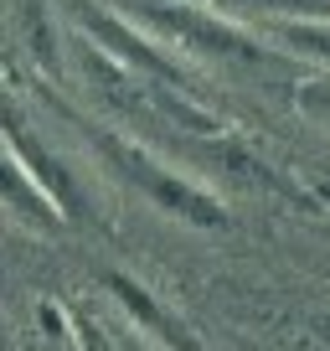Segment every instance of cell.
Returning a JSON list of instances; mask_svg holds the SVG:
<instances>
[{"mask_svg": "<svg viewBox=\"0 0 330 351\" xmlns=\"http://www.w3.org/2000/svg\"><path fill=\"white\" fill-rule=\"evenodd\" d=\"M83 134H88L93 150H99L103 160H109L144 202H155L160 212H170V217L191 222V228H227V207H222V202L212 197L207 186H196V181L176 176L170 165L155 160L150 150H140L134 140H124V134L103 130V124H83Z\"/></svg>", "mask_w": 330, "mask_h": 351, "instance_id": "obj_1", "label": "cell"}, {"mask_svg": "<svg viewBox=\"0 0 330 351\" xmlns=\"http://www.w3.org/2000/svg\"><path fill=\"white\" fill-rule=\"evenodd\" d=\"M150 32L170 36V47H186L196 57H238V62H258L253 32H242L238 21H222L212 11L181 5V0H124Z\"/></svg>", "mask_w": 330, "mask_h": 351, "instance_id": "obj_2", "label": "cell"}, {"mask_svg": "<svg viewBox=\"0 0 330 351\" xmlns=\"http://www.w3.org/2000/svg\"><path fill=\"white\" fill-rule=\"evenodd\" d=\"M62 5H67V16H73V21L93 36V47H103L114 62L134 67V73L150 77V83H170L176 93H191V77L181 73L170 57H165V47H155L150 36H140L129 21H124V16L103 11L99 0H62Z\"/></svg>", "mask_w": 330, "mask_h": 351, "instance_id": "obj_3", "label": "cell"}, {"mask_svg": "<svg viewBox=\"0 0 330 351\" xmlns=\"http://www.w3.org/2000/svg\"><path fill=\"white\" fill-rule=\"evenodd\" d=\"M5 155H16V160L26 165V176H31L36 186H42L47 197L62 207V217H67V222H88V228H103L99 207H93V197L83 191V181L73 176V165L57 160V155L47 150V145L36 140L31 130H26V124H21V109H16V104H5Z\"/></svg>", "mask_w": 330, "mask_h": 351, "instance_id": "obj_4", "label": "cell"}, {"mask_svg": "<svg viewBox=\"0 0 330 351\" xmlns=\"http://www.w3.org/2000/svg\"><path fill=\"white\" fill-rule=\"evenodd\" d=\"M103 289H109V295L119 300L124 310H129L134 326H144L155 341H165L170 351H201V341L191 336V326L176 315V310H165V305H160V300H155L134 274H124V269H109V274H103Z\"/></svg>", "mask_w": 330, "mask_h": 351, "instance_id": "obj_5", "label": "cell"}, {"mask_svg": "<svg viewBox=\"0 0 330 351\" xmlns=\"http://www.w3.org/2000/svg\"><path fill=\"white\" fill-rule=\"evenodd\" d=\"M0 202H5V212H16L21 222H31V228H42V232H62L67 228L62 207L26 176V165L16 160V155H5V165H0Z\"/></svg>", "mask_w": 330, "mask_h": 351, "instance_id": "obj_6", "label": "cell"}, {"mask_svg": "<svg viewBox=\"0 0 330 351\" xmlns=\"http://www.w3.org/2000/svg\"><path fill=\"white\" fill-rule=\"evenodd\" d=\"M268 32L299 57H315V62H330V21H274Z\"/></svg>", "mask_w": 330, "mask_h": 351, "instance_id": "obj_7", "label": "cell"}, {"mask_svg": "<svg viewBox=\"0 0 330 351\" xmlns=\"http://www.w3.org/2000/svg\"><path fill=\"white\" fill-rule=\"evenodd\" d=\"M47 0H21V26H26V47H31V57H36V67H47V73L57 77V36H52V21H47V11H42Z\"/></svg>", "mask_w": 330, "mask_h": 351, "instance_id": "obj_8", "label": "cell"}, {"mask_svg": "<svg viewBox=\"0 0 330 351\" xmlns=\"http://www.w3.org/2000/svg\"><path fill=\"white\" fill-rule=\"evenodd\" d=\"M227 11H289L294 21H330V0H217Z\"/></svg>", "mask_w": 330, "mask_h": 351, "instance_id": "obj_9", "label": "cell"}, {"mask_svg": "<svg viewBox=\"0 0 330 351\" xmlns=\"http://www.w3.org/2000/svg\"><path fill=\"white\" fill-rule=\"evenodd\" d=\"M73 336H77V351H124L119 341L109 336V330H103V320L99 315H88V310H73Z\"/></svg>", "mask_w": 330, "mask_h": 351, "instance_id": "obj_10", "label": "cell"}, {"mask_svg": "<svg viewBox=\"0 0 330 351\" xmlns=\"http://www.w3.org/2000/svg\"><path fill=\"white\" fill-rule=\"evenodd\" d=\"M309 197H315L320 207H330V176H325V171H315V176H309Z\"/></svg>", "mask_w": 330, "mask_h": 351, "instance_id": "obj_11", "label": "cell"}, {"mask_svg": "<svg viewBox=\"0 0 330 351\" xmlns=\"http://www.w3.org/2000/svg\"><path fill=\"white\" fill-rule=\"evenodd\" d=\"M315 336H320V346L330 351V310H320V315H315Z\"/></svg>", "mask_w": 330, "mask_h": 351, "instance_id": "obj_12", "label": "cell"}, {"mask_svg": "<svg viewBox=\"0 0 330 351\" xmlns=\"http://www.w3.org/2000/svg\"><path fill=\"white\" fill-rule=\"evenodd\" d=\"M305 104H309V109H320V114H330V93H315V88H309Z\"/></svg>", "mask_w": 330, "mask_h": 351, "instance_id": "obj_13", "label": "cell"}, {"mask_svg": "<svg viewBox=\"0 0 330 351\" xmlns=\"http://www.w3.org/2000/svg\"><path fill=\"white\" fill-rule=\"evenodd\" d=\"M42 320H47V330H52V336H62V315H57V310H52V305H47V310H42Z\"/></svg>", "mask_w": 330, "mask_h": 351, "instance_id": "obj_14", "label": "cell"}, {"mask_svg": "<svg viewBox=\"0 0 330 351\" xmlns=\"http://www.w3.org/2000/svg\"><path fill=\"white\" fill-rule=\"evenodd\" d=\"M119 346H124V351H144V346H140V341H134V336H124Z\"/></svg>", "mask_w": 330, "mask_h": 351, "instance_id": "obj_15", "label": "cell"}]
</instances>
